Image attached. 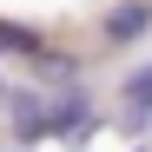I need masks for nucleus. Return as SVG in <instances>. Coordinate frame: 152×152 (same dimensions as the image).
<instances>
[{"label":"nucleus","mask_w":152,"mask_h":152,"mask_svg":"<svg viewBox=\"0 0 152 152\" xmlns=\"http://www.w3.org/2000/svg\"><path fill=\"white\" fill-rule=\"evenodd\" d=\"M13 152H27V145H13Z\"/></svg>","instance_id":"nucleus-7"},{"label":"nucleus","mask_w":152,"mask_h":152,"mask_svg":"<svg viewBox=\"0 0 152 152\" xmlns=\"http://www.w3.org/2000/svg\"><path fill=\"white\" fill-rule=\"evenodd\" d=\"M73 73H80V60H66V53H53V46L40 53V80H73Z\"/></svg>","instance_id":"nucleus-5"},{"label":"nucleus","mask_w":152,"mask_h":152,"mask_svg":"<svg viewBox=\"0 0 152 152\" xmlns=\"http://www.w3.org/2000/svg\"><path fill=\"white\" fill-rule=\"evenodd\" d=\"M46 132H53V139H80V132H93V106H86V93L46 99Z\"/></svg>","instance_id":"nucleus-2"},{"label":"nucleus","mask_w":152,"mask_h":152,"mask_svg":"<svg viewBox=\"0 0 152 152\" xmlns=\"http://www.w3.org/2000/svg\"><path fill=\"white\" fill-rule=\"evenodd\" d=\"M7 119H13V139H20V145L46 139V93H33V86L7 93Z\"/></svg>","instance_id":"nucleus-1"},{"label":"nucleus","mask_w":152,"mask_h":152,"mask_svg":"<svg viewBox=\"0 0 152 152\" xmlns=\"http://www.w3.org/2000/svg\"><path fill=\"white\" fill-rule=\"evenodd\" d=\"M0 113H7V86H0Z\"/></svg>","instance_id":"nucleus-6"},{"label":"nucleus","mask_w":152,"mask_h":152,"mask_svg":"<svg viewBox=\"0 0 152 152\" xmlns=\"http://www.w3.org/2000/svg\"><path fill=\"white\" fill-rule=\"evenodd\" d=\"M145 27H152V0H126V7H113V13H106V40H113V46L139 40Z\"/></svg>","instance_id":"nucleus-3"},{"label":"nucleus","mask_w":152,"mask_h":152,"mask_svg":"<svg viewBox=\"0 0 152 152\" xmlns=\"http://www.w3.org/2000/svg\"><path fill=\"white\" fill-rule=\"evenodd\" d=\"M0 53H20V60H40V53H46V40H40L33 27H7V20H0Z\"/></svg>","instance_id":"nucleus-4"}]
</instances>
